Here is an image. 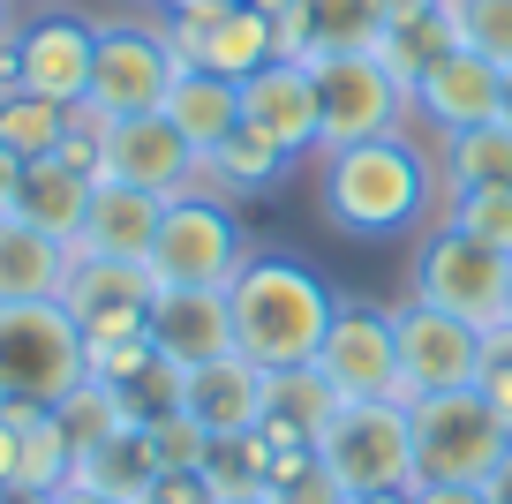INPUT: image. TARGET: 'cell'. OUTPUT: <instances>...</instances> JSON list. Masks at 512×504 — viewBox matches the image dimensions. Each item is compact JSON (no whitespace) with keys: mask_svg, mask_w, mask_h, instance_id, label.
<instances>
[{"mask_svg":"<svg viewBox=\"0 0 512 504\" xmlns=\"http://www.w3.org/2000/svg\"><path fill=\"white\" fill-rule=\"evenodd\" d=\"M317 211L347 241H400L437 219V151H422L415 128L317 151Z\"/></svg>","mask_w":512,"mask_h":504,"instance_id":"6da1fadb","label":"cell"},{"mask_svg":"<svg viewBox=\"0 0 512 504\" xmlns=\"http://www.w3.org/2000/svg\"><path fill=\"white\" fill-rule=\"evenodd\" d=\"M226 309H234V354L256 369H302L317 362L324 331L339 316V294L294 256H249L241 279L226 286Z\"/></svg>","mask_w":512,"mask_h":504,"instance_id":"7a4b0ae2","label":"cell"},{"mask_svg":"<svg viewBox=\"0 0 512 504\" xmlns=\"http://www.w3.org/2000/svg\"><path fill=\"white\" fill-rule=\"evenodd\" d=\"M83 377L91 354L61 301H0V407H61Z\"/></svg>","mask_w":512,"mask_h":504,"instance_id":"3957f363","label":"cell"},{"mask_svg":"<svg viewBox=\"0 0 512 504\" xmlns=\"http://www.w3.org/2000/svg\"><path fill=\"white\" fill-rule=\"evenodd\" d=\"M407 301H430L445 316H467L475 331H497L512 316V256L482 249L452 226H430L407 256Z\"/></svg>","mask_w":512,"mask_h":504,"instance_id":"277c9868","label":"cell"},{"mask_svg":"<svg viewBox=\"0 0 512 504\" xmlns=\"http://www.w3.org/2000/svg\"><path fill=\"white\" fill-rule=\"evenodd\" d=\"M317 459L332 467V482L347 489V497L415 489V422H407V399H347V407L324 422Z\"/></svg>","mask_w":512,"mask_h":504,"instance_id":"5b68a950","label":"cell"},{"mask_svg":"<svg viewBox=\"0 0 512 504\" xmlns=\"http://www.w3.org/2000/svg\"><path fill=\"white\" fill-rule=\"evenodd\" d=\"M249 256L256 249L241 234L234 204H219V196H166L144 264L159 286H234Z\"/></svg>","mask_w":512,"mask_h":504,"instance_id":"8992f818","label":"cell"},{"mask_svg":"<svg viewBox=\"0 0 512 504\" xmlns=\"http://www.w3.org/2000/svg\"><path fill=\"white\" fill-rule=\"evenodd\" d=\"M181 76V53L174 38H166V23H98V53H91V98L83 106L106 113V121H136V113H159L166 91H174Z\"/></svg>","mask_w":512,"mask_h":504,"instance_id":"52a82bcc","label":"cell"},{"mask_svg":"<svg viewBox=\"0 0 512 504\" xmlns=\"http://www.w3.org/2000/svg\"><path fill=\"white\" fill-rule=\"evenodd\" d=\"M407 422H415V489L422 482H490V467L512 444L482 392L407 399Z\"/></svg>","mask_w":512,"mask_h":504,"instance_id":"ba28073f","label":"cell"},{"mask_svg":"<svg viewBox=\"0 0 512 504\" xmlns=\"http://www.w3.org/2000/svg\"><path fill=\"white\" fill-rule=\"evenodd\" d=\"M317 68V113H324V151L339 143H369V136H400L415 128V98L392 68L369 53H332V61H309Z\"/></svg>","mask_w":512,"mask_h":504,"instance_id":"9c48e42d","label":"cell"},{"mask_svg":"<svg viewBox=\"0 0 512 504\" xmlns=\"http://www.w3.org/2000/svg\"><path fill=\"white\" fill-rule=\"evenodd\" d=\"M392 339H400V392L437 399V392H475L490 362V331L467 316H445L430 301H392Z\"/></svg>","mask_w":512,"mask_h":504,"instance_id":"30bf717a","label":"cell"},{"mask_svg":"<svg viewBox=\"0 0 512 504\" xmlns=\"http://www.w3.org/2000/svg\"><path fill=\"white\" fill-rule=\"evenodd\" d=\"M166 38H174L181 68H211V76H249V68L279 61L272 8L256 0H189V8H159Z\"/></svg>","mask_w":512,"mask_h":504,"instance_id":"8fae6325","label":"cell"},{"mask_svg":"<svg viewBox=\"0 0 512 504\" xmlns=\"http://www.w3.org/2000/svg\"><path fill=\"white\" fill-rule=\"evenodd\" d=\"M151 301H159V279L136 256H91L76 249L61 286V309L76 316L83 347H113V339H144L151 331Z\"/></svg>","mask_w":512,"mask_h":504,"instance_id":"7c38bea8","label":"cell"},{"mask_svg":"<svg viewBox=\"0 0 512 504\" xmlns=\"http://www.w3.org/2000/svg\"><path fill=\"white\" fill-rule=\"evenodd\" d=\"M317 377L332 384V399H407L400 392V339H392V309L369 301H339L332 331L317 347Z\"/></svg>","mask_w":512,"mask_h":504,"instance_id":"4fadbf2b","label":"cell"},{"mask_svg":"<svg viewBox=\"0 0 512 504\" xmlns=\"http://www.w3.org/2000/svg\"><path fill=\"white\" fill-rule=\"evenodd\" d=\"M91 53H98V23L46 8V16L16 23L8 61H16V91H38L53 106H83L91 98Z\"/></svg>","mask_w":512,"mask_h":504,"instance_id":"5bb4252c","label":"cell"},{"mask_svg":"<svg viewBox=\"0 0 512 504\" xmlns=\"http://www.w3.org/2000/svg\"><path fill=\"white\" fill-rule=\"evenodd\" d=\"M241 128L272 143L287 158L324 151V113H317V68L309 61H264L241 76Z\"/></svg>","mask_w":512,"mask_h":504,"instance_id":"9a60e30c","label":"cell"},{"mask_svg":"<svg viewBox=\"0 0 512 504\" xmlns=\"http://www.w3.org/2000/svg\"><path fill=\"white\" fill-rule=\"evenodd\" d=\"M189 174H196V151L166 113L106 121V136H98V181L151 189V196H189Z\"/></svg>","mask_w":512,"mask_h":504,"instance_id":"2e32d148","label":"cell"},{"mask_svg":"<svg viewBox=\"0 0 512 504\" xmlns=\"http://www.w3.org/2000/svg\"><path fill=\"white\" fill-rule=\"evenodd\" d=\"M497 113H505V68L467 46H452L445 61H430L415 76V121L430 136H460L475 121H497Z\"/></svg>","mask_w":512,"mask_h":504,"instance_id":"e0dca14e","label":"cell"},{"mask_svg":"<svg viewBox=\"0 0 512 504\" xmlns=\"http://www.w3.org/2000/svg\"><path fill=\"white\" fill-rule=\"evenodd\" d=\"M151 347L174 369H204L219 354H234L226 286H159V301H151Z\"/></svg>","mask_w":512,"mask_h":504,"instance_id":"ac0fdd59","label":"cell"},{"mask_svg":"<svg viewBox=\"0 0 512 504\" xmlns=\"http://www.w3.org/2000/svg\"><path fill=\"white\" fill-rule=\"evenodd\" d=\"M279 61H332L377 46V0H279L272 8Z\"/></svg>","mask_w":512,"mask_h":504,"instance_id":"d6986e66","label":"cell"},{"mask_svg":"<svg viewBox=\"0 0 512 504\" xmlns=\"http://www.w3.org/2000/svg\"><path fill=\"white\" fill-rule=\"evenodd\" d=\"M181 414L211 429V437H241V429L264 422V369L241 362V354H219L204 369H181Z\"/></svg>","mask_w":512,"mask_h":504,"instance_id":"ffe728a7","label":"cell"},{"mask_svg":"<svg viewBox=\"0 0 512 504\" xmlns=\"http://www.w3.org/2000/svg\"><path fill=\"white\" fill-rule=\"evenodd\" d=\"M68 264H76L68 241L38 234L16 211H0V301H61Z\"/></svg>","mask_w":512,"mask_h":504,"instance_id":"44dd1931","label":"cell"},{"mask_svg":"<svg viewBox=\"0 0 512 504\" xmlns=\"http://www.w3.org/2000/svg\"><path fill=\"white\" fill-rule=\"evenodd\" d=\"M159 211H166V196L121 189V181H98V189H91V211H83L76 249H91V256H136V264H144V256H151V234H159Z\"/></svg>","mask_w":512,"mask_h":504,"instance_id":"7402d4cb","label":"cell"},{"mask_svg":"<svg viewBox=\"0 0 512 504\" xmlns=\"http://www.w3.org/2000/svg\"><path fill=\"white\" fill-rule=\"evenodd\" d=\"M159 113L189 136L196 158H211V151L241 128V83H234V76H211V68H181Z\"/></svg>","mask_w":512,"mask_h":504,"instance_id":"603a6c76","label":"cell"},{"mask_svg":"<svg viewBox=\"0 0 512 504\" xmlns=\"http://www.w3.org/2000/svg\"><path fill=\"white\" fill-rule=\"evenodd\" d=\"M460 189H512V121H475L460 136H437V204Z\"/></svg>","mask_w":512,"mask_h":504,"instance_id":"cb8c5ba5","label":"cell"},{"mask_svg":"<svg viewBox=\"0 0 512 504\" xmlns=\"http://www.w3.org/2000/svg\"><path fill=\"white\" fill-rule=\"evenodd\" d=\"M91 189H98V181L76 174V166H61V158H31L23 181H16V219H31L38 234H53V241L76 249L83 211H91Z\"/></svg>","mask_w":512,"mask_h":504,"instance_id":"d4e9b609","label":"cell"},{"mask_svg":"<svg viewBox=\"0 0 512 504\" xmlns=\"http://www.w3.org/2000/svg\"><path fill=\"white\" fill-rule=\"evenodd\" d=\"M332 414H339V399H332V384L317 377V362L264 369V422L256 429H264L272 444H317Z\"/></svg>","mask_w":512,"mask_h":504,"instance_id":"484cf974","label":"cell"},{"mask_svg":"<svg viewBox=\"0 0 512 504\" xmlns=\"http://www.w3.org/2000/svg\"><path fill=\"white\" fill-rule=\"evenodd\" d=\"M68 121H76V106H53V98H38V91H8L0 98V151H16L23 166H31V158H61Z\"/></svg>","mask_w":512,"mask_h":504,"instance_id":"4316f807","label":"cell"},{"mask_svg":"<svg viewBox=\"0 0 512 504\" xmlns=\"http://www.w3.org/2000/svg\"><path fill=\"white\" fill-rule=\"evenodd\" d=\"M53 414H61V429H68V444H76V459H83V452H98L106 437H121V429H136V414L121 407V392H113L106 377H83Z\"/></svg>","mask_w":512,"mask_h":504,"instance_id":"83f0119b","label":"cell"},{"mask_svg":"<svg viewBox=\"0 0 512 504\" xmlns=\"http://www.w3.org/2000/svg\"><path fill=\"white\" fill-rule=\"evenodd\" d=\"M452 46H460V38H452V16H445V8H437V16H415V23H392V31H377V61L407 83V98H415V76H422L430 61H445Z\"/></svg>","mask_w":512,"mask_h":504,"instance_id":"f1b7e54d","label":"cell"},{"mask_svg":"<svg viewBox=\"0 0 512 504\" xmlns=\"http://www.w3.org/2000/svg\"><path fill=\"white\" fill-rule=\"evenodd\" d=\"M76 474H83V482H98V489H113V497H136V489L159 474V459H151V444H144V422L121 429V437H106L98 452H83Z\"/></svg>","mask_w":512,"mask_h":504,"instance_id":"f546056e","label":"cell"},{"mask_svg":"<svg viewBox=\"0 0 512 504\" xmlns=\"http://www.w3.org/2000/svg\"><path fill=\"white\" fill-rule=\"evenodd\" d=\"M204 474L219 482V497H256V489H272V437H264V429H241V437H211Z\"/></svg>","mask_w":512,"mask_h":504,"instance_id":"4dcf8cb0","label":"cell"},{"mask_svg":"<svg viewBox=\"0 0 512 504\" xmlns=\"http://www.w3.org/2000/svg\"><path fill=\"white\" fill-rule=\"evenodd\" d=\"M430 226H452V234L482 241V249H505L512 256V189H460L437 204Z\"/></svg>","mask_w":512,"mask_h":504,"instance_id":"1f68e13d","label":"cell"},{"mask_svg":"<svg viewBox=\"0 0 512 504\" xmlns=\"http://www.w3.org/2000/svg\"><path fill=\"white\" fill-rule=\"evenodd\" d=\"M445 16H452V38L467 53L512 68V0H445Z\"/></svg>","mask_w":512,"mask_h":504,"instance_id":"d6a6232c","label":"cell"},{"mask_svg":"<svg viewBox=\"0 0 512 504\" xmlns=\"http://www.w3.org/2000/svg\"><path fill=\"white\" fill-rule=\"evenodd\" d=\"M144 444H151V459L159 467H204L211 459V429L196 422V414H159V422H144Z\"/></svg>","mask_w":512,"mask_h":504,"instance_id":"836d02e7","label":"cell"},{"mask_svg":"<svg viewBox=\"0 0 512 504\" xmlns=\"http://www.w3.org/2000/svg\"><path fill=\"white\" fill-rule=\"evenodd\" d=\"M136 504H219V482L204 467H159L136 489Z\"/></svg>","mask_w":512,"mask_h":504,"instance_id":"e575fe53","label":"cell"},{"mask_svg":"<svg viewBox=\"0 0 512 504\" xmlns=\"http://www.w3.org/2000/svg\"><path fill=\"white\" fill-rule=\"evenodd\" d=\"M475 392L490 399V414L505 422V437H512V324L490 331V362H482V384H475Z\"/></svg>","mask_w":512,"mask_h":504,"instance_id":"d590c367","label":"cell"},{"mask_svg":"<svg viewBox=\"0 0 512 504\" xmlns=\"http://www.w3.org/2000/svg\"><path fill=\"white\" fill-rule=\"evenodd\" d=\"M415 504H490V497H482V482H422Z\"/></svg>","mask_w":512,"mask_h":504,"instance_id":"8d00e7d4","label":"cell"},{"mask_svg":"<svg viewBox=\"0 0 512 504\" xmlns=\"http://www.w3.org/2000/svg\"><path fill=\"white\" fill-rule=\"evenodd\" d=\"M53 504H136V497H113V489H98V482H83V474H68V482L53 489Z\"/></svg>","mask_w":512,"mask_h":504,"instance_id":"74e56055","label":"cell"},{"mask_svg":"<svg viewBox=\"0 0 512 504\" xmlns=\"http://www.w3.org/2000/svg\"><path fill=\"white\" fill-rule=\"evenodd\" d=\"M445 0H377V31H392V23H415V16H437Z\"/></svg>","mask_w":512,"mask_h":504,"instance_id":"f35d334b","label":"cell"},{"mask_svg":"<svg viewBox=\"0 0 512 504\" xmlns=\"http://www.w3.org/2000/svg\"><path fill=\"white\" fill-rule=\"evenodd\" d=\"M482 497L490 504H512V444H505V459L490 467V482H482Z\"/></svg>","mask_w":512,"mask_h":504,"instance_id":"ab89813d","label":"cell"},{"mask_svg":"<svg viewBox=\"0 0 512 504\" xmlns=\"http://www.w3.org/2000/svg\"><path fill=\"white\" fill-rule=\"evenodd\" d=\"M16 181H23V158L0 151V211H16Z\"/></svg>","mask_w":512,"mask_h":504,"instance_id":"60d3db41","label":"cell"},{"mask_svg":"<svg viewBox=\"0 0 512 504\" xmlns=\"http://www.w3.org/2000/svg\"><path fill=\"white\" fill-rule=\"evenodd\" d=\"M0 504H53V489H23V482H0Z\"/></svg>","mask_w":512,"mask_h":504,"instance_id":"b9f144b4","label":"cell"},{"mask_svg":"<svg viewBox=\"0 0 512 504\" xmlns=\"http://www.w3.org/2000/svg\"><path fill=\"white\" fill-rule=\"evenodd\" d=\"M347 504H415V489H369V497H347Z\"/></svg>","mask_w":512,"mask_h":504,"instance_id":"7bdbcfd3","label":"cell"},{"mask_svg":"<svg viewBox=\"0 0 512 504\" xmlns=\"http://www.w3.org/2000/svg\"><path fill=\"white\" fill-rule=\"evenodd\" d=\"M16 38V0H0V46Z\"/></svg>","mask_w":512,"mask_h":504,"instance_id":"ee69618b","label":"cell"},{"mask_svg":"<svg viewBox=\"0 0 512 504\" xmlns=\"http://www.w3.org/2000/svg\"><path fill=\"white\" fill-rule=\"evenodd\" d=\"M16 91V61H8V46H0V98Z\"/></svg>","mask_w":512,"mask_h":504,"instance_id":"f6af8a7d","label":"cell"},{"mask_svg":"<svg viewBox=\"0 0 512 504\" xmlns=\"http://www.w3.org/2000/svg\"><path fill=\"white\" fill-rule=\"evenodd\" d=\"M219 504H272V489H256V497H219Z\"/></svg>","mask_w":512,"mask_h":504,"instance_id":"bcb514c9","label":"cell"},{"mask_svg":"<svg viewBox=\"0 0 512 504\" xmlns=\"http://www.w3.org/2000/svg\"><path fill=\"white\" fill-rule=\"evenodd\" d=\"M505 121H512V68H505Z\"/></svg>","mask_w":512,"mask_h":504,"instance_id":"7dc6e473","label":"cell"},{"mask_svg":"<svg viewBox=\"0 0 512 504\" xmlns=\"http://www.w3.org/2000/svg\"><path fill=\"white\" fill-rule=\"evenodd\" d=\"M159 8H189V0H159Z\"/></svg>","mask_w":512,"mask_h":504,"instance_id":"c3c4849f","label":"cell"},{"mask_svg":"<svg viewBox=\"0 0 512 504\" xmlns=\"http://www.w3.org/2000/svg\"><path fill=\"white\" fill-rule=\"evenodd\" d=\"M256 8H279V0H256Z\"/></svg>","mask_w":512,"mask_h":504,"instance_id":"681fc988","label":"cell"},{"mask_svg":"<svg viewBox=\"0 0 512 504\" xmlns=\"http://www.w3.org/2000/svg\"><path fill=\"white\" fill-rule=\"evenodd\" d=\"M505 324H512V316H505Z\"/></svg>","mask_w":512,"mask_h":504,"instance_id":"f907efd6","label":"cell"}]
</instances>
